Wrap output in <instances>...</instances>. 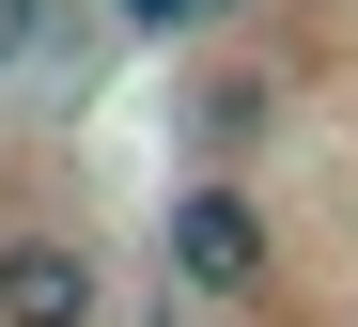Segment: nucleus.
<instances>
[{
    "label": "nucleus",
    "instance_id": "f257e3e1",
    "mask_svg": "<svg viewBox=\"0 0 358 327\" xmlns=\"http://www.w3.org/2000/svg\"><path fill=\"white\" fill-rule=\"evenodd\" d=\"M156 265L171 281H187V296H265V203H250V187H171V203H156Z\"/></svg>",
    "mask_w": 358,
    "mask_h": 327
},
{
    "label": "nucleus",
    "instance_id": "f03ea898",
    "mask_svg": "<svg viewBox=\"0 0 358 327\" xmlns=\"http://www.w3.org/2000/svg\"><path fill=\"white\" fill-rule=\"evenodd\" d=\"M0 327H109L94 234H0Z\"/></svg>",
    "mask_w": 358,
    "mask_h": 327
},
{
    "label": "nucleus",
    "instance_id": "7ed1b4c3",
    "mask_svg": "<svg viewBox=\"0 0 358 327\" xmlns=\"http://www.w3.org/2000/svg\"><path fill=\"white\" fill-rule=\"evenodd\" d=\"M31 47H47V0H0V78H16Z\"/></svg>",
    "mask_w": 358,
    "mask_h": 327
},
{
    "label": "nucleus",
    "instance_id": "20e7f679",
    "mask_svg": "<svg viewBox=\"0 0 358 327\" xmlns=\"http://www.w3.org/2000/svg\"><path fill=\"white\" fill-rule=\"evenodd\" d=\"M125 16H141V32H187V16H203V0H125Z\"/></svg>",
    "mask_w": 358,
    "mask_h": 327
}]
</instances>
